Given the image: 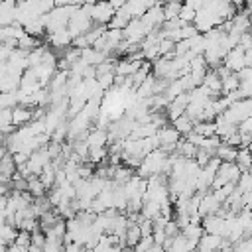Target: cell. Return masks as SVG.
<instances>
[{"instance_id":"1","label":"cell","mask_w":252,"mask_h":252,"mask_svg":"<svg viewBox=\"0 0 252 252\" xmlns=\"http://www.w3.org/2000/svg\"><path fill=\"white\" fill-rule=\"evenodd\" d=\"M250 110H252V102L250 98H244V100H236L232 102L222 114H219V118H222L224 122H230V124H238L246 118H250Z\"/></svg>"},{"instance_id":"2","label":"cell","mask_w":252,"mask_h":252,"mask_svg":"<svg viewBox=\"0 0 252 252\" xmlns=\"http://www.w3.org/2000/svg\"><path fill=\"white\" fill-rule=\"evenodd\" d=\"M91 26H93V22H91V18L81 10V4L75 8V12L71 14V18H69V22H67V32H69V35L75 39V37H79V35H85L89 30H91Z\"/></svg>"},{"instance_id":"3","label":"cell","mask_w":252,"mask_h":252,"mask_svg":"<svg viewBox=\"0 0 252 252\" xmlns=\"http://www.w3.org/2000/svg\"><path fill=\"white\" fill-rule=\"evenodd\" d=\"M156 138H158V142H159V150H163L165 154H173L177 142L181 140V136H179L171 126L159 128V130L156 132Z\"/></svg>"},{"instance_id":"4","label":"cell","mask_w":252,"mask_h":252,"mask_svg":"<svg viewBox=\"0 0 252 252\" xmlns=\"http://www.w3.org/2000/svg\"><path fill=\"white\" fill-rule=\"evenodd\" d=\"M114 16V10L110 8L108 2H98V4H91V10H89V18L93 24L96 26H106L110 22V18Z\"/></svg>"},{"instance_id":"5","label":"cell","mask_w":252,"mask_h":252,"mask_svg":"<svg viewBox=\"0 0 252 252\" xmlns=\"http://www.w3.org/2000/svg\"><path fill=\"white\" fill-rule=\"evenodd\" d=\"M163 4H154L140 20L144 22V26L150 30V32H154V30H159L161 28V24H163V8H161Z\"/></svg>"},{"instance_id":"6","label":"cell","mask_w":252,"mask_h":252,"mask_svg":"<svg viewBox=\"0 0 252 252\" xmlns=\"http://www.w3.org/2000/svg\"><path fill=\"white\" fill-rule=\"evenodd\" d=\"M220 65H222V67H226L230 73H238V71L244 67V51L236 45L234 49H230V51L222 57Z\"/></svg>"},{"instance_id":"7","label":"cell","mask_w":252,"mask_h":252,"mask_svg":"<svg viewBox=\"0 0 252 252\" xmlns=\"http://www.w3.org/2000/svg\"><path fill=\"white\" fill-rule=\"evenodd\" d=\"M201 226H203L205 234H215V236L224 238V219H220L217 215H207L201 219Z\"/></svg>"},{"instance_id":"8","label":"cell","mask_w":252,"mask_h":252,"mask_svg":"<svg viewBox=\"0 0 252 252\" xmlns=\"http://www.w3.org/2000/svg\"><path fill=\"white\" fill-rule=\"evenodd\" d=\"M219 207H220V203L213 197V193L209 191V193H205L203 197H201V201H199V207H197V215L203 219V217H207V215H215L217 211H219Z\"/></svg>"},{"instance_id":"9","label":"cell","mask_w":252,"mask_h":252,"mask_svg":"<svg viewBox=\"0 0 252 252\" xmlns=\"http://www.w3.org/2000/svg\"><path fill=\"white\" fill-rule=\"evenodd\" d=\"M71 41H73V37L69 35L67 28H61V30H57L53 33H47V43L53 45V47H57V49H63L65 51L71 45Z\"/></svg>"},{"instance_id":"10","label":"cell","mask_w":252,"mask_h":252,"mask_svg":"<svg viewBox=\"0 0 252 252\" xmlns=\"http://www.w3.org/2000/svg\"><path fill=\"white\" fill-rule=\"evenodd\" d=\"M154 6V2H148V0H132V2H124V10L126 14L134 20V18H142L150 8Z\"/></svg>"},{"instance_id":"11","label":"cell","mask_w":252,"mask_h":252,"mask_svg":"<svg viewBox=\"0 0 252 252\" xmlns=\"http://www.w3.org/2000/svg\"><path fill=\"white\" fill-rule=\"evenodd\" d=\"M142 61H130V59H116V65H114V75L116 77H130L134 75L138 69H140Z\"/></svg>"},{"instance_id":"12","label":"cell","mask_w":252,"mask_h":252,"mask_svg":"<svg viewBox=\"0 0 252 252\" xmlns=\"http://www.w3.org/2000/svg\"><path fill=\"white\" fill-rule=\"evenodd\" d=\"M222 246V238L215 234H203L197 242V252H215Z\"/></svg>"},{"instance_id":"13","label":"cell","mask_w":252,"mask_h":252,"mask_svg":"<svg viewBox=\"0 0 252 252\" xmlns=\"http://www.w3.org/2000/svg\"><path fill=\"white\" fill-rule=\"evenodd\" d=\"M79 59L87 67H96V65H100V63L106 61V55L100 53V51H96V49H93V47H87V49H81V57Z\"/></svg>"},{"instance_id":"14","label":"cell","mask_w":252,"mask_h":252,"mask_svg":"<svg viewBox=\"0 0 252 252\" xmlns=\"http://www.w3.org/2000/svg\"><path fill=\"white\" fill-rule=\"evenodd\" d=\"M197 250V242H191V240H187L181 232L177 234V236H173V240H171V246L165 250V252H195Z\"/></svg>"},{"instance_id":"15","label":"cell","mask_w":252,"mask_h":252,"mask_svg":"<svg viewBox=\"0 0 252 252\" xmlns=\"http://www.w3.org/2000/svg\"><path fill=\"white\" fill-rule=\"evenodd\" d=\"M32 122V108H24V106H14L12 108V126L20 128Z\"/></svg>"},{"instance_id":"16","label":"cell","mask_w":252,"mask_h":252,"mask_svg":"<svg viewBox=\"0 0 252 252\" xmlns=\"http://www.w3.org/2000/svg\"><path fill=\"white\" fill-rule=\"evenodd\" d=\"M89 148H106V130H98V128H91L87 138H85Z\"/></svg>"},{"instance_id":"17","label":"cell","mask_w":252,"mask_h":252,"mask_svg":"<svg viewBox=\"0 0 252 252\" xmlns=\"http://www.w3.org/2000/svg\"><path fill=\"white\" fill-rule=\"evenodd\" d=\"M230 24H232V33H244V32H248L250 30V18H248V14L246 12H240V14H234V18L230 20Z\"/></svg>"},{"instance_id":"18","label":"cell","mask_w":252,"mask_h":252,"mask_svg":"<svg viewBox=\"0 0 252 252\" xmlns=\"http://www.w3.org/2000/svg\"><path fill=\"white\" fill-rule=\"evenodd\" d=\"M201 87H205V89H209L213 94H219V96H220V79L217 77V73H215L213 69H209V71L205 73V79H203Z\"/></svg>"},{"instance_id":"19","label":"cell","mask_w":252,"mask_h":252,"mask_svg":"<svg viewBox=\"0 0 252 252\" xmlns=\"http://www.w3.org/2000/svg\"><path fill=\"white\" fill-rule=\"evenodd\" d=\"M140 238H142V232H140L138 224L128 222V228H126V234H124V244H126V248H134V246L140 242Z\"/></svg>"},{"instance_id":"20","label":"cell","mask_w":252,"mask_h":252,"mask_svg":"<svg viewBox=\"0 0 252 252\" xmlns=\"http://www.w3.org/2000/svg\"><path fill=\"white\" fill-rule=\"evenodd\" d=\"M173 122V130L179 134V136H187V134H191L193 132V122L183 114V116H179V118H175V120H171Z\"/></svg>"},{"instance_id":"21","label":"cell","mask_w":252,"mask_h":252,"mask_svg":"<svg viewBox=\"0 0 252 252\" xmlns=\"http://www.w3.org/2000/svg\"><path fill=\"white\" fill-rule=\"evenodd\" d=\"M37 179L41 181V185H43L47 191H49V189L55 185V169L51 167V163H47V165L41 169V173L37 175Z\"/></svg>"},{"instance_id":"22","label":"cell","mask_w":252,"mask_h":252,"mask_svg":"<svg viewBox=\"0 0 252 252\" xmlns=\"http://www.w3.org/2000/svg\"><path fill=\"white\" fill-rule=\"evenodd\" d=\"M45 49H47V45H39V47H35V49H32V51L28 53V57H26L28 69H33V67H37V65L41 63V57H43Z\"/></svg>"},{"instance_id":"23","label":"cell","mask_w":252,"mask_h":252,"mask_svg":"<svg viewBox=\"0 0 252 252\" xmlns=\"http://www.w3.org/2000/svg\"><path fill=\"white\" fill-rule=\"evenodd\" d=\"M35 47H39V39H37V37L28 35V33L24 32V35L18 39V47H16V49H22V51L30 53V51H32V49H35Z\"/></svg>"},{"instance_id":"24","label":"cell","mask_w":252,"mask_h":252,"mask_svg":"<svg viewBox=\"0 0 252 252\" xmlns=\"http://www.w3.org/2000/svg\"><path fill=\"white\" fill-rule=\"evenodd\" d=\"M140 217H142V219H146V220H152V219L159 217V205H158V203H152V201L142 203Z\"/></svg>"},{"instance_id":"25","label":"cell","mask_w":252,"mask_h":252,"mask_svg":"<svg viewBox=\"0 0 252 252\" xmlns=\"http://www.w3.org/2000/svg\"><path fill=\"white\" fill-rule=\"evenodd\" d=\"M181 234H183L187 240H191V242H199V238H201L205 232H203V226H201V224H191V222H189V224L181 230Z\"/></svg>"},{"instance_id":"26","label":"cell","mask_w":252,"mask_h":252,"mask_svg":"<svg viewBox=\"0 0 252 252\" xmlns=\"http://www.w3.org/2000/svg\"><path fill=\"white\" fill-rule=\"evenodd\" d=\"M67 77L69 73H63V71H55L53 77L49 79V85H47V91H57V89H63L67 85Z\"/></svg>"},{"instance_id":"27","label":"cell","mask_w":252,"mask_h":252,"mask_svg":"<svg viewBox=\"0 0 252 252\" xmlns=\"http://www.w3.org/2000/svg\"><path fill=\"white\" fill-rule=\"evenodd\" d=\"M28 193H30L33 199H37V197H43V195L47 193V189L41 185V181H39L37 177H30V179H28Z\"/></svg>"},{"instance_id":"28","label":"cell","mask_w":252,"mask_h":252,"mask_svg":"<svg viewBox=\"0 0 252 252\" xmlns=\"http://www.w3.org/2000/svg\"><path fill=\"white\" fill-rule=\"evenodd\" d=\"M24 32L28 33V35H32V37H41L43 33H45V28H43V24H41V20L37 18V20H33V22H30V24H26L24 26Z\"/></svg>"},{"instance_id":"29","label":"cell","mask_w":252,"mask_h":252,"mask_svg":"<svg viewBox=\"0 0 252 252\" xmlns=\"http://www.w3.org/2000/svg\"><path fill=\"white\" fill-rule=\"evenodd\" d=\"M193 132L203 138H211V136H215V122H195Z\"/></svg>"},{"instance_id":"30","label":"cell","mask_w":252,"mask_h":252,"mask_svg":"<svg viewBox=\"0 0 252 252\" xmlns=\"http://www.w3.org/2000/svg\"><path fill=\"white\" fill-rule=\"evenodd\" d=\"M161 8H163V22H169V20H177L179 10H181V4L179 2H167Z\"/></svg>"},{"instance_id":"31","label":"cell","mask_w":252,"mask_h":252,"mask_svg":"<svg viewBox=\"0 0 252 252\" xmlns=\"http://www.w3.org/2000/svg\"><path fill=\"white\" fill-rule=\"evenodd\" d=\"M234 91H238V79H236L234 73H230L226 79L220 81V93H222V94H230V93H234Z\"/></svg>"},{"instance_id":"32","label":"cell","mask_w":252,"mask_h":252,"mask_svg":"<svg viewBox=\"0 0 252 252\" xmlns=\"http://www.w3.org/2000/svg\"><path fill=\"white\" fill-rule=\"evenodd\" d=\"M106 161V148H89V163L100 165Z\"/></svg>"},{"instance_id":"33","label":"cell","mask_w":252,"mask_h":252,"mask_svg":"<svg viewBox=\"0 0 252 252\" xmlns=\"http://www.w3.org/2000/svg\"><path fill=\"white\" fill-rule=\"evenodd\" d=\"M16 234H18V230H16L14 226H10V224H2V226H0V238H2V242H4L6 246H12V244H14Z\"/></svg>"},{"instance_id":"34","label":"cell","mask_w":252,"mask_h":252,"mask_svg":"<svg viewBox=\"0 0 252 252\" xmlns=\"http://www.w3.org/2000/svg\"><path fill=\"white\" fill-rule=\"evenodd\" d=\"M104 32H106V26H96V24H93V26H91V30L85 33V39H87L89 47H91V45H93V43H94V41H96Z\"/></svg>"},{"instance_id":"35","label":"cell","mask_w":252,"mask_h":252,"mask_svg":"<svg viewBox=\"0 0 252 252\" xmlns=\"http://www.w3.org/2000/svg\"><path fill=\"white\" fill-rule=\"evenodd\" d=\"M14 173H16V165H14V161H12V156L8 154L4 159H0V175H6V177L12 179Z\"/></svg>"},{"instance_id":"36","label":"cell","mask_w":252,"mask_h":252,"mask_svg":"<svg viewBox=\"0 0 252 252\" xmlns=\"http://www.w3.org/2000/svg\"><path fill=\"white\" fill-rule=\"evenodd\" d=\"M236 189H238L240 193H250V189H252V175H250L248 171L240 173V177H238V181H236Z\"/></svg>"},{"instance_id":"37","label":"cell","mask_w":252,"mask_h":252,"mask_svg":"<svg viewBox=\"0 0 252 252\" xmlns=\"http://www.w3.org/2000/svg\"><path fill=\"white\" fill-rule=\"evenodd\" d=\"M18 106V94L14 93H0V108H14Z\"/></svg>"},{"instance_id":"38","label":"cell","mask_w":252,"mask_h":252,"mask_svg":"<svg viewBox=\"0 0 252 252\" xmlns=\"http://www.w3.org/2000/svg\"><path fill=\"white\" fill-rule=\"evenodd\" d=\"M211 158H215L211 152H207V150H201V148H197V152H195V158H193V161L199 165V167H205L207 163H209V159Z\"/></svg>"},{"instance_id":"39","label":"cell","mask_w":252,"mask_h":252,"mask_svg":"<svg viewBox=\"0 0 252 252\" xmlns=\"http://www.w3.org/2000/svg\"><path fill=\"white\" fill-rule=\"evenodd\" d=\"M173 41H169V39H165V37H161L159 39V43H158V57H163L165 53H171L173 51Z\"/></svg>"},{"instance_id":"40","label":"cell","mask_w":252,"mask_h":252,"mask_svg":"<svg viewBox=\"0 0 252 252\" xmlns=\"http://www.w3.org/2000/svg\"><path fill=\"white\" fill-rule=\"evenodd\" d=\"M14 244H16V246H20V248H28V246L32 244L30 232H26V230H18V234H16V240H14Z\"/></svg>"},{"instance_id":"41","label":"cell","mask_w":252,"mask_h":252,"mask_svg":"<svg viewBox=\"0 0 252 252\" xmlns=\"http://www.w3.org/2000/svg\"><path fill=\"white\" fill-rule=\"evenodd\" d=\"M193 18H195V12H193L191 8H187V6L181 4V10H179L177 20H181L183 24H193Z\"/></svg>"},{"instance_id":"42","label":"cell","mask_w":252,"mask_h":252,"mask_svg":"<svg viewBox=\"0 0 252 252\" xmlns=\"http://www.w3.org/2000/svg\"><path fill=\"white\" fill-rule=\"evenodd\" d=\"M238 47H240L242 51H250V49H252V35H250V32L240 33V37H238Z\"/></svg>"},{"instance_id":"43","label":"cell","mask_w":252,"mask_h":252,"mask_svg":"<svg viewBox=\"0 0 252 252\" xmlns=\"http://www.w3.org/2000/svg\"><path fill=\"white\" fill-rule=\"evenodd\" d=\"M250 130H252V118H246V120H242V122L236 124L238 136H250Z\"/></svg>"},{"instance_id":"44","label":"cell","mask_w":252,"mask_h":252,"mask_svg":"<svg viewBox=\"0 0 252 252\" xmlns=\"http://www.w3.org/2000/svg\"><path fill=\"white\" fill-rule=\"evenodd\" d=\"M232 252H252V242L250 238H242L236 244H232Z\"/></svg>"},{"instance_id":"45","label":"cell","mask_w":252,"mask_h":252,"mask_svg":"<svg viewBox=\"0 0 252 252\" xmlns=\"http://www.w3.org/2000/svg\"><path fill=\"white\" fill-rule=\"evenodd\" d=\"M43 252H63V242L61 240H45Z\"/></svg>"},{"instance_id":"46","label":"cell","mask_w":252,"mask_h":252,"mask_svg":"<svg viewBox=\"0 0 252 252\" xmlns=\"http://www.w3.org/2000/svg\"><path fill=\"white\" fill-rule=\"evenodd\" d=\"M163 234H165L167 238H173V236L179 234V228H177V224L173 222V219H169V220L165 222V226H163Z\"/></svg>"},{"instance_id":"47","label":"cell","mask_w":252,"mask_h":252,"mask_svg":"<svg viewBox=\"0 0 252 252\" xmlns=\"http://www.w3.org/2000/svg\"><path fill=\"white\" fill-rule=\"evenodd\" d=\"M30 238H32V246H39V248H43V244H45V234L37 228V230H33L32 234H30Z\"/></svg>"},{"instance_id":"48","label":"cell","mask_w":252,"mask_h":252,"mask_svg":"<svg viewBox=\"0 0 252 252\" xmlns=\"http://www.w3.org/2000/svg\"><path fill=\"white\" fill-rule=\"evenodd\" d=\"M12 126V108H0V128Z\"/></svg>"},{"instance_id":"49","label":"cell","mask_w":252,"mask_h":252,"mask_svg":"<svg viewBox=\"0 0 252 252\" xmlns=\"http://www.w3.org/2000/svg\"><path fill=\"white\" fill-rule=\"evenodd\" d=\"M193 35H197V30H195L193 24H185V26L179 30V37H181V39H189V37H193Z\"/></svg>"},{"instance_id":"50","label":"cell","mask_w":252,"mask_h":252,"mask_svg":"<svg viewBox=\"0 0 252 252\" xmlns=\"http://www.w3.org/2000/svg\"><path fill=\"white\" fill-rule=\"evenodd\" d=\"M238 83H246V81H252V67H242L238 73H234Z\"/></svg>"},{"instance_id":"51","label":"cell","mask_w":252,"mask_h":252,"mask_svg":"<svg viewBox=\"0 0 252 252\" xmlns=\"http://www.w3.org/2000/svg\"><path fill=\"white\" fill-rule=\"evenodd\" d=\"M108 4H110V8H112L114 12H116V10H120V8L124 6V2H122V0H112V2H108Z\"/></svg>"},{"instance_id":"52","label":"cell","mask_w":252,"mask_h":252,"mask_svg":"<svg viewBox=\"0 0 252 252\" xmlns=\"http://www.w3.org/2000/svg\"><path fill=\"white\" fill-rule=\"evenodd\" d=\"M102 252H122V248H120L118 244H112V246H108V248H104Z\"/></svg>"},{"instance_id":"53","label":"cell","mask_w":252,"mask_h":252,"mask_svg":"<svg viewBox=\"0 0 252 252\" xmlns=\"http://www.w3.org/2000/svg\"><path fill=\"white\" fill-rule=\"evenodd\" d=\"M28 252H43V248H39V246H28Z\"/></svg>"},{"instance_id":"54","label":"cell","mask_w":252,"mask_h":252,"mask_svg":"<svg viewBox=\"0 0 252 252\" xmlns=\"http://www.w3.org/2000/svg\"><path fill=\"white\" fill-rule=\"evenodd\" d=\"M2 144H4V138H2V136H0V146H2Z\"/></svg>"},{"instance_id":"55","label":"cell","mask_w":252,"mask_h":252,"mask_svg":"<svg viewBox=\"0 0 252 252\" xmlns=\"http://www.w3.org/2000/svg\"><path fill=\"white\" fill-rule=\"evenodd\" d=\"M85 252H94V250H85Z\"/></svg>"},{"instance_id":"56","label":"cell","mask_w":252,"mask_h":252,"mask_svg":"<svg viewBox=\"0 0 252 252\" xmlns=\"http://www.w3.org/2000/svg\"><path fill=\"white\" fill-rule=\"evenodd\" d=\"M0 47H2V37H0Z\"/></svg>"}]
</instances>
